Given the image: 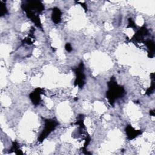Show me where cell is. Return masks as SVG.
<instances>
[{
	"label": "cell",
	"mask_w": 155,
	"mask_h": 155,
	"mask_svg": "<svg viewBox=\"0 0 155 155\" xmlns=\"http://www.w3.org/2000/svg\"><path fill=\"white\" fill-rule=\"evenodd\" d=\"M22 8L26 12L27 15H37L41 13L44 7L41 2L38 1H25L22 4Z\"/></svg>",
	"instance_id": "obj_2"
},
{
	"label": "cell",
	"mask_w": 155,
	"mask_h": 155,
	"mask_svg": "<svg viewBox=\"0 0 155 155\" xmlns=\"http://www.w3.org/2000/svg\"><path fill=\"white\" fill-rule=\"evenodd\" d=\"M61 10L57 8V7H54L53 9V13H52V15H51V18L53 21L54 23H59L61 21Z\"/></svg>",
	"instance_id": "obj_7"
},
{
	"label": "cell",
	"mask_w": 155,
	"mask_h": 155,
	"mask_svg": "<svg viewBox=\"0 0 155 155\" xmlns=\"http://www.w3.org/2000/svg\"><path fill=\"white\" fill-rule=\"evenodd\" d=\"M124 92V88L117 85L113 79L108 83V90L107 92V97L111 104H113L114 101L120 97Z\"/></svg>",
	"instance_id": "obj_1"
},
{
	"label": "cell",
	"mask_w": 155,
	"mask_h": 155,
	"mask_svg": "<svg viewBox=\"0 0 155 155\" xmlns=\"http://www.w3.org/2000/svg\"><path fill=\"white\" fill-rule=\"evenodd\" d=\"M58 124V123L53 120V119H47L45 120V125H44V128L40 134L39 137V141H42L44 139L47 137V136L56 128V125Z\"/></svg>",
	"instance_id": "obj_3"
},
{
	"label": "cell",
	"mask_w": 155,
	"mask_h": 155,
	"mask_svg": "<svg viewBox=\"0 0 155 155\" xmlns=\"http://www.w3.org/2000/svg\"><path fill=\"white\" fill-rule=\"evenodd\" d=\"M65 49L68 52H70V51H71L72 50L71 46V45L69 43H67L66 44V45H65Z\"/></svg>",
	"instance_id": "obj_9"
},
{
	"label": "cell",
	"mask_w": 155,
	"mask_h": 155,
	"mask_svg": "<svg viewBox=\"0 0 155 155\" xmlns=\"http://www.w3.org/2000/svg\"><path fill=\"white\" fill-rule=\"evenodd\" d=\"M41 92L42 91L41 88H36L33 92L30 93V98L35 105H38V104H39L41 101L40 95L41 94Z\"/></svg>",
	"instance_id": "obj_5"
},
{
	"label": "cell",
	"mask_w": 155,
	"mask_h": 155,
	"mask_svg": "<svg viewBox=\"0 0 155 155\" xmlns=\"http://www.w3.org/2000/svg\"><path fill=\"white\" fill-rule=\"evenodd\" d=\"M75 73L76 75V78L75 81V85H78L80 88L83 87L84 84L85 76L84 74V64L81 62L78 67L75 70Z\"/></svg>",
	"instance_id": "obj_4"
},
{
	"label": "cell",
	"mask_w": 155,
	"mask_h": 155,
	"mask_svg": "<svg viewBox=\"0 0 155 155\" xmlns=\"http://www.w3.org/2000/svg\"><path fill=\"white\" fill-rule=\"evenodd\" d=\"M125 131L127 133V136L130 139H132L136 137L139 134H141V131L139 130H134L131 125H128L126 127Z\"/></svg>",
	"instance_id": "obj_6"
},
{
	"label": "cell",
	"mask_w": 155,
	"mask_h": 155,
	"mask_svg": "<svg viewBox=\"0 0 155 155\" xmlns=\"http://www.w3.org/2000/svg\"><path fill=\"white\" fill-rule=\"evenodd\" d=\"M7 13V8L6 7L4 1H1L0 3V14L1 16H4Z\"/></svg>",
	"instance_id": "obj_8"
}]
</instances>
